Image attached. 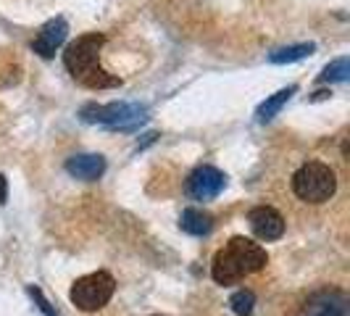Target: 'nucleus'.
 <instances>
[{
	"mask_svg": "<svg viewBox=\"0 0 350 316\" xmlns=\"http://www.w3.org/2000/svg\"><path fill=\"white\" fill-rule=\"evenodd\" d=\"M105 45V37L92 32V35H82L79 40H74L66 53H64V66L74 79H79L85 71L92 66H98V53Z\"/></svg>",
	"mask_w": 350,
	"mask_h": 316,
	"instance_id": "nucleus-5",
	"label": "nucleus"
},
{
	"mask_svg": "<svg viewBox=\"0 0 350 316\" xmlns=\"http://www.w3.org/2000/svg\"><path fill=\"white\" fill-rule=\"evenodd\" d=\"M224 187H227V174L219 172L216 166H198L187 176V193L195 200H213L216 195H221Z\"/></svg>",
	"mask_w": 350,
	"mask_h": 316,
	"instance_id": "nucleus-6",
	"label": "nucleus"
},
{
	"mask_svg": "<svg viewBox=\"0 0 350 316\" xmlns=\"http://www.w3.org/2000/svg\"><path fill=\"white\" fill-rule=\"evenodd\" d=\"M337 190V176L321 161H308L293 174V193L306 203H324Z\"/></svg>",
	"mask_w": 350,
	"mask_h": 316,
	"instance_id": "nucleus-2",
	"label": "nucleus"
},
{
	"mask_svg": "<svg viewBox=\"0 0 350 316\" xmlns=\"http://www.w3.org/2000/svg\"><path fill=\"white\" fill-rule=\"evenodd\" d=\"M348 74H350V61H348V55H342V58H337V61L324 66L319 82H345Z\"/></svg>",
	"mask_w": 350,
	"mask_h": 316,
	"instance_id": "nucleus-15",
	"label": "nucleus"
},
{
	"mask_svg": "<svg viewBox=\"0 0 350 316\" xmlns=\"http://www.w3.org/2000/svg\"><path fill=\"white\" fill-rule=\"evenodd\" d=\"M113 290H116V280L108 272H92L71 285L69 298L79 311H98L113 298Z\"/></svg>",
	"mask_w": 350,
	"mask_h": 316,
	"instance_id": "nucleus-4",
	"label": "nucleus"
},
{
	"mask_svg": "<svg viewBox=\"0 0 350 316\" xmlns=\"http://www.w3.org/2000/svg\"><path fill=\"white\" fill-rule=\"evenodd\" d=\"M148 108L140 103H88L82 111H79V119L88 124H105L111 129H122V132H129L135 127H140L148 116Z\"/></svg>",
	"mask_w": 350,
	"mask_h": 316,
	"instance_id": "nucleus-3",
	"label": "nucleus"
},
{
	"mask_svg": "<svg viewBox=\"0 0 350 316\" xmlns=\"http://www.w3.org/2000/svg\"><path fill=\"white\" fill-rule=\"evenodd\" d=\"M27 293H29V298H35L37 308H40V311H42L45 316H58V311H55V308H53L51 303H48V298L42 295V290H40V287H35V285H29V287H27Z\"/></svg>",
	"mask_w": 350,
	"mask_h": 316,
	"instance_id": "nucleus-17",
	"label": "nucleus"
},
{
	"mask_svg": "<svg viewBox=\"0 0 350 316\" xmlns=\"http://www.w3.org/2000/svg\"><path fill=\"white\" fill-rule=\"evenodd\" d=\"M316 51L314 42H300V45H290V48H280L269 55L271 64H293V61H300L306 55H311Z\"/></svg>",
	"mask_w": 350,
	"mask_h": 316,
	"instance_id": "nucleus-14",
	"label": "nucleus"
},
{
	"mask_svg": "<svg viewBox=\"0 0 350 316\" xmlns=\"http://www.w3.org/2000/svg\"><path fill=\"white\" fill-rule=\"evenodd\" d=\"M295 90H298V88L293 85V88H284V90H280V92H274L271 98H266V101L258 105V111H256L258 122H269V119H274V116L280 114L282 105H284L290 98H293V95H295Z\"/></svg>",
	"mask_w": 350,
	"mask_h": 316,
	"instance_id": "nucleus-12",
	"label": "nucleus"
},
{
	"mask_svg": "<svg viewBox=\"0 0 350 316\" xmlns=\"http://www.w3.org/2000/svg\"><path fill=\"white\" fill-rule=\"evenodd\" d=\"M329 95H332L329 90H319V92H314V98H311V101H324V98H329Z\"/></svg>",
	"mask_w": 350,
	"mask_h": 316,
	"instance_id": "nucleus-19",
	"label": "nucleus"
},
{
	"mask_svg": "<svg viewBox=\"0 0 350 316\" xmlns=\"http://www.w3.org/2000/svg\"><path fill=\"white\" fill-rule=\"evenodd\" d=\"M179 227L187 235H195V237H203L213 229V216L206 213L203 209H185L182 216H179Z\"/></svg>",
	"mask_w": 350,
	"mask_h": 316,
	"instance_id": "nucleus-11",
	"label": "nucleus"
},
{
	"mask_svg": "<svg viewBox=\"0 0 350 316\" xmlns=\"http://www.w3.org/2000/svg\"><path fill=\"white\" fill-rule=\"evenodd\" d=\"M247 224L253 229V235L258 240H266V243L280 240L282 235H284V216L277 209H271V206H256V209H250Z\"/></svg>",
	"mask_w": 350,
	"mask_h": 316,
	"instance_id": "nucleus-7",
	"label": "nucleus"
},
{
	"mask_svg": "<svg viewBox=\"0 0 350 316\" xmlns=\"http://www.w3.org/2000/svg\"><path fill=\"white\" fill-rule=\"evenodd\" d=\"M66 172L74 179H85V182H95L100 179L105 172V158L98 153H79V156H71L66 161Z\"/></svg>",
	"mask_w": 350,
	"mask_h": 316,
	"instance_id": "nucleus-10",
	"label": "nucleus"
},
{
	"mask_svg": "<svg viewBox=\"0 0 350 316\" xmlns=\"http://www.w3.org/2000/svg\"><path fill=\"white\" fill-rule=\"evenodd\" d=\"M300 316H348V298L340 290H321L308 298Z\"/></svg>",
	"mask_w": 350,
	"mask_h": 316,
	"instance_id": "nucleus-8",
	"label": "nucleus"
},
{
	"mask_svg": "<svg viewBox=\"0 0 350 316\" xmlns=\"http://www.w3.org/2000/svg\"><path fill=\"white\" fill-rule=\"evenodd\" d=\"M269 263V253L263 250L258 243H253L250 237H232L227 248H221L213 263H211V277L219 285H234L247 274L261 272L263 266Z\"/></svg>",
	"mask_w": 350,
	"mask_h": 316,
	"instance_id": "nucleus-1",
	"label": "nucleus"
},
{
	"mask_svg": "<svg viewBox=\"0 0 350 316\" xmlns=\"http://www.w3.org/2000/svg\"><path fill=\"white\" fill-rule=\"evenodd\" d=\"M229 306L237 316H250L253 308H256V293L253 290H237L232 298H229Z\"/></svg>",
	"mask_w": 350,
	"mask_h": 316,
	"instance_id": "nucleus-16",
	"label": "nucleus"
},
{
	"mask_svg": "<svg viewBox=\"0 0 350 316\" xmlns=\"http://www.w3.org/2000/svg\"><path fill=\"white\" fill-rule=\"evenodd\" d=\"M66 35H69V24L64 21V18H51L42 29H40V35L32 40V51L37 55H42V58H53L55 51L66 42Z\"/></svg>",
	"mask_w": 350,
	"mask_h": 316,
	"instance_id": "nucleus-9",
	"label": "nucleus"
},
{
	"mask_svg": "<svg viewBox=\"0 0 350 316\" xmlns=\"http://www.w3.org/2000/svg\"><path fill=\"white\" fill-rule=\"evenodd\" d=\"M79 82L90 90H105V88H119V85H122L119 77L108 74V71L100 69V66H92L90 71H85V74L79 77Z\"/></svg>",
	"mask_w": 350,
	"mask_h": 316,
	"instance_id": "nucleus-13",
	"label": "nucleus"
},
{
	"mask_svg": "<svg viewBox=\"0 0 350 316\" xmlns=\"http://www.w3.org/2000/svg\"><path fill=\"white\" fill-rule=\"evenodd\" d=\"M8 200V182H5V176L0 174V203H5Z\"/></svg>",
	"mask_w": 350,
	"mask_h": 316,
	"instance_id": "nucleus-18",
	"label": "nucleus"
}]
</instances>
